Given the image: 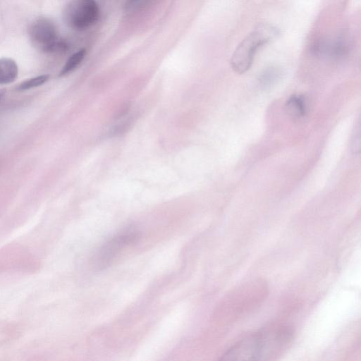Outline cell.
Returning a JSON list of instances; mask_svg holds the SVG:
<instances>
[{
	"label": "cell",
	"instance_id": "obj_1",
	"mask_svg": "<svg viewBox=\"0 0 361 361\" xmlns=\"http://www.w3.org/2000/svg\"><path fill=\"white\" fill-rule=\"evenodd\" d=\"M292 330L276 325L256 332L229 348L219 361H268L290 343Z\"/></svg>",
	"mask_w": 361,
	"mask_h": 361
},
{
	"label": "cell",
	"instance_id": "obj_2",
	"mask_svg": "<svg viewBox=\"0 0 361 361\" xmlns=\"http://www.w3.org/2000/svg\"><path fill=\"white\" fill-rule=\"evenodd\" d=\"M279 34L275 27L260 24L250 32L237 46L231 58V66L239 74L245 73L251 67L257 50Z\"/></svg>",
	"mask_w": 361,
	"mask_h": 361
},
{
	"label": "cell",
	"instance_id": "obj_3",
	"mask_svg": "<svg viewBox=\"0 0 361 361\" xmlns=\"http://www.w3.org/2000/svg\"><path fill=\"white\" fill-rule=\"evenodd\" d=\"M140 235L138 228L128 226L106 240L96 251L92 259L94 269L102 271L109 267L120 252L126 246L136 242Z\"/></svg>",
	"mask_w": 361,
	"mask_h": 361
},
{
	"label": "cell",
	"instance_id": "obj_4",
	"mask_svg": "<svg viewBox=\"0 0 361 361\" xmlns=\"http://www.w3.org/2000/svg\"><path fill=\"white\" fill-rule=\"evenodd\" d=\"M63 16L69 27L82 30L91 27L97 21L99 8L92 0H73L66 5Z\"/></svg>",
	"mask_w": 361,
	"mask_h": 361
},
{
	"label": "cell",
	"instance_id": "obj_5",
	"mask_svg": "<svg viewBox=\"0 0 361 361\" xmlns=\"http://www.w3.org/2000/svg\"><path fill=\"white\" fill-rule=\"evenodd\" d=\"M29 36L33 44L44 52L66 49V43L59 38L55 24L47 18L36 19L30 26Z\"/></svg>",
	"mask_w": 361,
	"mask_h": 361
},
{
	"label": "cell",
	"instance_id": "obj_6",
	"mask_svg": "<svg viewBox=\"0 0 361 361\" xmlns=\"http://www.w3.org/2000/svg\"><path fill=\"white\" fill-rule=\"evenodd\" d=\"M348 44L343 37H338L333 41L319 40L312 46V51L317 56H329L340 58L348 51Z\"/></svg>",
	"mask_w": 361,
	"mask_h": 361
},
{
	"label": "cell",
	"instance_id": "obj_7",
	"mask_svg": "<svg viewBox=\"0 0 361 361\" xmlns=\"http://www.w3.org/2000/svg\"><path fill=\"white\" fill-rule=\"evenodd\" d=\"M287 112L294 118H302L307 114V100L302 94L291 95L286 103Z\"/></svg>",
	"mask_w": 361,
	"mask_h": 361
},
{
	"label": "cell",
	"instance_id": "obj_8",
	"mask_svg": "<svg viewBox=\"0 0 361 361\" xmlns=\"http://www.w3.org/2000/svg\"><path fill=\"white\" fill-rule=\"evenodd\" d=\"M18 74V67L13 59L6 57L0 59V85L13 82Z\"/></svg>",
	"mask_w": 361,
	"mask_h": 361
},
{
	"label": "cell",
	"instance_id": "obj_9",
	"mask_svg": "<svg viewBox=\"0 0 361 361\" xmlns=\"http://www.w3.org/2000/svg\"><path fill=\"white\" fill-rule=\"evenodd\" d=\"M86 55V50L81 49L73 54L66 61L59 73V76H64L75 71L82 62Z\"/></svg>",
	"mask_w": 361,
	"mask_h": 361
},
{
	"label": "cell",
	"instance_id": "obj_10",
	"mask_svg": "<svg viewBox=\"0 0 361 361\" xmlns=\"http://www.w3.org/2000/svg\"><path fill=\"white\" fill-rule=\"evenodd\" d=\"M281 71L276 67H269L264 69L259 76L258 80L264 87L274 84L280 77Z\"/></svg>",
	"mask_w": 361,
	"mask_h": 361
},
{
	"label": "cell",
	"instance_id": "obj_11",
	"mask_svg": "<svg viewBox=\"0 0 361 361\" xmlns=\"http://www.w3.org/2000/svg\"><path fill=\"white\" fill-rule=\"evenodd\" d=\"M49 75L48 74L37 75L25 80L20 83L17 87V90L19 91H25L35 88L44 84L49 80Z\"/></svg>",
	"mask_w": 361,
	"mask_h": 361
},
{
	"label": "cell",
	"instance_id": "obj_12",
	"mask_svg": "<svg viewBox=\"0 0 361 361\" xmlns=\"http://www.w3.org/2000/svg\"><path fill=\"white\" fill-rule=\"evenodd\" d=\"M6 91L4 90H0V100L4 97Z\"/></svg>",
	"mask_w": 361,
	"mask_h": 361
}]
</instances>
